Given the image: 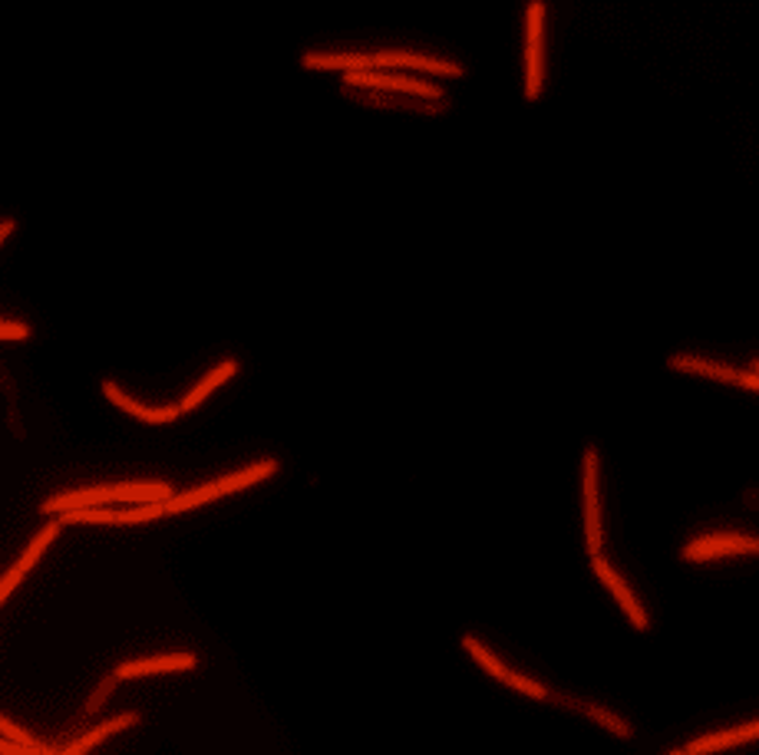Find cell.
Here are the masks:
<instances>
[{
	"label": "cell",
	"mask_w": 759,
	"mask_h": 755,
	"mask_svg": "<svg viewBox=\"0 0 759 755\" xmlns=\"http://www.w3.org/2000/svg\"><path fill=\"white\" fill-rule=\"evenodd\" d=\"M274 472H278V462H274V459L255 462V465H248V469H241V472H231V475H222V479H215V482H208V485H198V488H189V492H182V495H172L169 502H162V512L165 515L189 512V508H198V505H205V502H215V498H222V495L238 492V488H248V485H255V482L271 479Z\"/></svg>",
	"instance_id": "cell-1"
},
{
	"label": "cell",
	"mask_w": 759,
	"mask_h": 755,
	"mask_svg": "<svg viewBox=\"0 0 759 755\" xmlns=\"http://www.w3.org/2000/svg\"><path fill=\"white\" fill-rule=\"evenodd\" d=\"M60 528H63L60 521H47V525H43V528L37 531V538H33V541L27 544V551L20 554V561H17L14 568H10L4 577H0V604H4L10 594H14V587H17L20 581H24V574L33 568V564L40 561V554L47 551V544L60 535Z\"/></svg>",
	"instance_id": "cell-2"
},
{
	"label": "cell",
	"mask_w": 759,
	"mask_h": 755,
	"mask_svg": "<svg viewBox=\"0 0 759 755\" xmlns=\"http://www.w3.org/2000/svg\"><path fill=\"white\" fill-rule=\"evenodd\" d=\"M462 647H466L472 657H476V663L482 666V670H489L495 680H502V683H509L512 690H519V693H528V696H535V699H545V686H538L535 680H528V676H519V673H512L509 666H505L495 653H489L482 643L476 640V637H466L462 640Z\"/></svg>",
	"instance_id": "cell-3"
},
{
	"label": "cell",
	"mask_w": 759,
	"mask_h": 755,
	"mask_svg": "<svg viewBox=\"0 0 759 755\" xmlns=\"http://www.w3.org/2000/svg\"><path fill=\"white\" fill-rule=\"evenodd\" d=\"M585 535L591 558L601 554V505H598V452H585Z\"/></svg>",
	"instance_id": "cell-4"
},
{
	"label": "cell",
	"mask_w": 759,
	"mask_h": 755,
	"mask_svg": "<svg viewBox=\"0 0 759 755\" xmlns=\"http://www.w3.org/2000/svg\"><path fill=\"white\" fill-rule=\"evenodd\" d=\"M344 83H350V86H373V90H403V93H416V96H439V90H436L433 83L410 80V76L390 73V70H357V73H347Z\"/></svg>",
	"instance_id": "cell-5"
},
{
	"label": "cell",
	"mask_w": 759,
	"mask_h": 755,
	"mask_svg": "<svg viewBox=\"0 0 759 755\" xmlns=\"http://www.w3.org/2000/svg\"><path fill=\"white\" fill-rule=\"evenodd\" d=\"M759 548L756 538L746 535H707L697 538L693 544L684 548L687 561H710V558H723V554H753Z\"/></svg>",
	"instance_id": "cell-6"
},
{
	"label": "cell",
	"mask_w": 759,
	"mask_h": 755,
	"mask_svg": "<svg viewBox=\"0 0 759 755\" xmlns=\"http://www.w3.org/2000/svg\"><path fill=\"white\" fill-rule=\"evenodd\" d=\"M370 60H373V70H390V66H410V70H426V73H439V76H459V73H462L456 63L423 57V53H406V50L370 53Z\"/></svg>",
	"instance_id": "cell-7"
},
{
	"label": "cell",
	"mask_w": 759,
	"mask_h": 755,
	"mask_svg": "<svg viewBox=\"0 0 759 755\" xmlns=\"http://www.w3.org/2000/svg\"><path fill=\"white\" fill-rule=\"evenodd\" d=\"M542 17H545V4L528 7V47H525L528 83H525V90L532 99L538 96V90H542Z\"/></svg>",
	"instance_id": "cell-8"
},
{
	"label": "cell",
	"mask_w": 759,
	"mask_h": 755,
	"mask_svg": "<svg viewBox=\"0 0 759 755\" xmlns=\"http://www.w3.org/2000/svg\"><path fill=\"white\" fill-rule=\"evenodd\" d=\"M103 393H106L109 403L119 406V409H126L129 416L142 419V423L162 426V423H175V419H179V406H146V403H136V399L126 396L116 383H103Z\"/></svg>",
	"instance_id": "cell-9"
},
{
	"label": "cell",
	"mask_w": 759,
	"mask_h": 755,
	"mask_svg": "<svg viewBox=\"0 0 759 755\" xmlns=\"http://www.w3.org/2000/svg\"><path fill=\"white\" fill-rule=\"evenodd\" d=\"M591 568H594V574H598L604 584H608V591H611L614 597H618V604L624 607V614L631 617V624L644 630V627H647V614L641 610V604H637V597L631 594V587H627V584L621 581V574L614 571L611 564L601 558V554H598V558H591Z\"/></svg>",
	"instance_id": "cell-10"
},
{
	"label": "cell",
	"mask_w": 759,
	"mask_h": 755,
	"mask_svg": "<svg viewBox=\"0 0 759 755\" xmlns=\"http://www.w3.org/2000/svg\"><path fill=\"white\" fill-rule=\"evenodd\" d=\"M195 657L192 653H165V657H146V660H129L116 666V680H136V676L149 673H175V670H192Z\"/></svg>",
	"instance_id": "cell-11"
},
{
	"label": "cell",
	"mask_w": 759,
	"mask_h": 755,
	"mask_svg": "<svg viewBox=\"0 0 759 755\" xmlns=\"http://www.w3.org/2000/svg\"><path fill=\"white\" fill-rule=\"evenodd\" d=\"M136 723H139V716H136V713H123V716H113V719H106V723H99L96 729L83 732L80 739H76V742H70V746H66V749H60L57 755H86L90 749H96V746H99V742H103V739L116 736V732H123V729L136 726Z\"/></svg>",
	"instance_id": "cell-12"
},
{
	"label": "cell",
	"mask_w": 759,
	"mask_h": 755,
	"mask_svg": "<svg viewBox=\"0 0 759 755\" xmlns=\"http://www.w3.org/2000/svg\"><path fill=\"white\" fill-rule=\"evenodd\" d=\"M756 736H759V723H746V726H740V729H726V732H713V736L693 739L684 755H710V752L740 746V742H750V739H756Z\"/></svg>",
	"instance_id": "cell-13"
},
{
	"label": "cell",
	"mask_w": 759,
	"mask_h": 755,
	"mask_svg": "<svg viewBox=\"0 0 759 755\" xmlns=\"http://www.w3.org/2000/svg\"><path fill=\"white\" fill-rule=\"evenodd\" d=\"M307 66H321V70H373V60L367 53H307L304 57Z\"/></svg>",
	"instance_id": "cell-14"
},
{
	"label": "cell",
	"mask_w": 759,
	"mask_h": 755,
	"mask_svg": "<svg viewBox=\"0 0 759 755\" xmlns=\"http://www.w3.org/2000/svg\"><path fill=\"white\" fill-rule=\"evenodd\" d=\"M235 373H238V363H235V360H225V363H218L215 370L208 373L205 380L198 383L195 390H192L189 396L182 399V403H179V413H189V409H195V406L202 403V399H205L208 393H212V390H218V386H222L225 380H231V376H235Z\"/></svg>",
	"instance_id": "cell-15"
},
{
	"label": "cell",
	"mask_w": 759,
	"mask_h": 755,
	"mask_svg": "<svg viewBox=\"0 0 759 755\" xmlns=\"http://www.w3.org/2000/svg\"><path fill=\"white\" fill-rule=\"evenodd\" d=\"M670 366H674V370H684V373L713 376V380H723V383H740V370H733V366H726V363L703 360V357H674Z\"/></svg>",
	"instance_id": "cell-16"
},
{
	"label": "cell",
	"mask_w": 759,
	"mask_h": 755,
	"mask_svg": "<svg viewBox=\"0 0 759 755\" xmlns=\"http://www.w3.org/2000/svg\"><path fill=\"white\" fill-rule=\"evenodd\" d=\"M0 739H7V742H17V746H27V749H37V746H43V742H37V739H33L27 729L14 726V723H10V719H4V716H0Z\"/></svg>",
	"instance_id": "cell-17"
},
{
	"label": "cell",
	"mask_w": 759,
	"mask_h": 755,
	"mask_svg": "<svg viewBox=\"0 0 759 755\" xmlns=\"http://www.w3.org/2000/svg\"><path fill=\"white\" fill-rule=\"evenodd\" d=\"M30 327L17 324V320H0V340H27Z\"/></svg>",
	"instance_id": "cell-18"
},
{
	"label": "cell",
	"mask_w": 759,
	"mask_h": 755,
	"mask_svg": "<svg viewBox=\"0 0 759 755\" xmlns=\"http://www.w3.org/2000/svg\"><path fill=\"white\" fill-rule=\"evenodd\" d=\"M50 746H37V749H27V746H17V742H7L0 739V755H47Z\"/></svg>",
	"instance_id": "cell-19"
},
{
	"label": "cell",
	"mask_w": 759,
	"mask_h": 755,
	"mask_svg": "<svg viewBox=\"0 0 759 755\" xmlns=\"http://www.w3.org/2000/svg\"><path fill=\"white\" fill-rule=\"evenodd\" d=\"M591 716L598 719V723H604V726H611V732H618V736H627V726L624 723H618L614 716H608L604 709H591Z\"/></svg>",
	"instance_id": "cell-20"
},
{
	"label": "cell",
	"mask_w": 759,
	"mask_h": 755,
	"mask_svg": "<svg viewBox=\"0 0 759 755\" xmlns=\"http://www.w3.org/2000/svg\"><path fill=\"white\" fill-rule=\"evenodd\" d=\"M10 231H14V221H10V218H7V221H0V241H4V238L10 235Z\"/></svg>",
	"instance_id": "cell-21"
},
{
	"label": "cell",
	"mask_w": 759,
	"mask_h": 755,
	"mask_svg": "<svg viewBox=\"0 0 759 755\" xmlns=\"http://www.w3.org/2000/svg\"><path fill=\"white\" fill-rule=\"evenodd\" d=\"M57 752H60V749H53V746H50V752H47V755H57Z\"/></svg>",
	"instance_id": "cell-22"
},
{
	"label": "cell",
	"mask_w": 759,
	"mask_h": 755,
	"mask_svg": "<svg viewBox=\"0 0 759 755\" xmlns=\"http://www.w3.org/2000/svg\"><path fill=\"white\" fill-rule=\"evenodd\" d=\"M670 755H684V752H670Z\"/></svg>",
	"instance_id": "cell-23"
}]
</instances>
